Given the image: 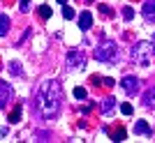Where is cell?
<instances>
[{"label": "cell", "mask_w": 155, "mask_h": 143, "mask_svg": "<svg viewBox=\"0 0 155 143\" xmlns=\"http://www.w3.org/2000/svg\"><path fill=\"white\" fill-rule=\"evenodd\" d=\"M60 102H63V90H60L58 81H44L42 88L37 90V111L44 118H56L60 111Z\"/></svg>", "instance_id": "cell-1"}, {"label": "cell", "mask_w": 155, "mask_h": 143, "mask_svg": "<svg viewBox=\"0 0 155 143\" xmlns=\"http://www.w3.org/2000/svg\"><path fill=\"white\" fill-rule=\"evenodd\" d=\"M153 56H155V49H153V44H148V42H139V44L132 46V58H134L137 65L148 67L150 62H153Z\"/></svg>", "instance_id": "cell-2"}, {"label": "cell", "mask_w": 155, "mask_h": 143, "mask_svg": "<svg viewBox=\"0 0 155 143\" xmlns=\"http://www.w3.org/2000/svg\"><path fill=\"white\" fill-rule=\"evenodd\" d=\"M116 56H118V46H116V42H111V39L102 42V44L95 49V58L100 60V62H114Z\"/></svg>", "instance_id": "cell-3"}, {"label": "cell", "mask_w": 155, "mask_h": 143, "mask_svg": "<svg viewBox=\"0 0 155 143\" xmlns=\"http://www.w3.org/2000/svg\"><path fill=\"white\" fill-rule=\"evenodd\" d=\"M67 67H72V69H84L86 67V56L81 51H70L67 53Z\"/></svg>", "instance_id": "cell-4"}, {"label": "cell", "mask_w": 155, "mask_h": 143, "mask_svg": "<svg viewBox=\"0 0 155 143\" xmlns=\"http://www.w3.org/2000/svg\"><path fill=\"white\" fill-rule=\"evenodd\" d=\"M120 85H123V90L127 92V95H137L139 88H141V81L137 76H125L123 81H120Z\"/></svg>", "instance_id": "cell-5"}, {"label": "cell", "mask_w": 155, "mask_h": 143, "mask_svg": "<svg viewBox=\"0 0 155 143\" xmlns=\"http://www.w3.org/2000/svg\"><path fill=\"white\" fill-rule=\"evenodd\" d=\"M12 97H14L12 85H9V83H5V81H0V109L9 104V99H12Z\"/></svg>", "instance_id": "cell-6"}, {"label": "cell", "mask_w": 155, "mask_h": 143, "mask_svg": "<svg viewBox=\"0 0 155 143\" xmlns=\"http://www.w3.org/2000/svg\"><path fill=\"white\" fill-rule=\"evenodd\" d=\"M141 14H143V19L148 21V23H155V0H146V2H143Z\"/></svg>", "instance_id": "cell-7"}, {"label": "cell", "mask_w": 155, "mask_h": 143, "mask_svg": "<svg viewBox=\"0 0 155 143\" xmlns=\"http://www.w3.org/2000/svg\"><path fill=\"white\" fill-rule=\"evenodd\" d=\"M91 26H93V14L86 9V12L79 14V28L81 30H91Z\"/></svg>", "instance_id": "cell-8"}, {"label": "cell", "mask_w": 155, "mask_h": 143, "mask_svg": "<svg viewBox=\"0 0 155 143\" xmlns=\"http://www.w3.org/2000/svg\"><path fill=\"white\" fill-rule=\"evenodd\" d=\"M141 102H143V106H146V109H155V88H148V90L143 92Z\"/></svg>", "instance_id": "cell-9"}, {"label": "cell", "mask_w": 155, "mask_h": 143, "mask_svg": "<svg viewBox=\"0 0 155 143\" xmlns=\"http://www.w3.org/2000/svg\"><path fill=\"white\" fill-rule=\"evenodd\" d=\"M9 26H12L9 16H7V14H0V37H5V35L9 33Z\"/></svg>", "instance_id": "cell-10"}, {"label": "cell", "mask_w": 155, "mask_h": 143, "mask_svg": "<svg viewBox=\"0 0 155 143\" xmlns=\"http://www.w3.org/2000/svg\"><path fill=\"white\" fill-rule=\"evenodd\" d=\"M134 134H150V125L146 122V120L134 122Z\"/></svg>", "instance_id": "cell-11"}, {"label": "cell", "mask_w": 155, "mask_h": 143, "mask_svg": "<svg viewBox=\"0 0 155 143\" xmlns=\"http://www.w3.org/2000/svg\"><path fill=\"white\" fill-rule=\"evenodd\" d=\"M114 106H116V99H114V97H107V99H102L100 109H102V113H109V111H114Z\"/></svg>", "instance_id": "cell-12"}, {"label": "cell", "mask_w": 155, "mask_h": 143, "mask_svg": "<svg viewBox=\"0 0 155 143\" xmlns=\"http://www.w3.org/2000/svg\"><path fill=\"white\" fill-rule=\"evenodd\" d=\"M7 69L12 72L14 76H23V69H21V65H19V62H16V60H12V62L7 65Z\"/></svg>", "instance_id": "cell-13"}, {"label": "cell", "mask_w": 155, "mask_h": 143, "mask_svg": "<svg viewBox=\"0 0 155 143\" xmlns=\"http://www.w3.org/2000/svg\"><path fill=\"white\" fill-rule=\"evenodd\" d=\"M7 120H9V122H19L21 120V106H16V109H12V113H9V118H7Z\"/></svg>", "instance_id": "cell-14"}, {"label": "cell", "mask_w": 155, "mask_h": 143, "mask_svg": "<svg viewBox=\"0 0 155 143\" xmlns=\"http://www.w3.org/2000/svg\"><path fill=\"white\" fill-rule=\"evenodd\" d=\"M111 138H114V141H125V129L118 127L116 132H111Z\"/></svg>", "instance_id": "cell-15"}, {"label": "cell", "mask_w": 155, "mask_h": 143, "mask_svg": "<svg viewBox=\"0 0 155 143\" xmlns=\"http://www.w3.org/2000/svg\"><path fill=\"white\" fill-rule=\"evenodd\" d=\"M37 14H39V19H49V16H51V7H49V5H42Z\"/></svg>", "instance_id": "cell-16"}, {"label": "cell", "mask_w": 155, "mask_h": 143, "mask_svg": "<svg viewBox=\"0 0 155 143\" xmlns=\"http://www.w3.org/2000/svg\"><path fill=\"white\" fill-rule=\"evenodd\" d=\"M132 104H130V102H123V104H120V113H123V116H132Z\"/></svg>", "instance_id": "cell-17"}, {"label": "cell", "mask_w": 155, "mask_h": 143, "mask_svg": "<svg viewBox=\"0 0 155 143\" xmlns=\"http://www.w3.org/2000/svg\"><path fill=\"white\" fill-rule=\"evenodd\" d=\"M63 16H65L67 21H70V19H74V9H72V7L67 5V2H65V7H63Z\"/></svg>", "instance_id": "cell-18"}, {"label": "cell", "mask_w": 155, "mask_h": 143, "mask_svg": "<svg viewBox=\"0 0 155 143\" xmlns=\"http://www.w3.org/2000/svg\"><path fill=\"white\" fill-rule=\"evenodd\" d=\"M123 19L125 21H132V19H134V9H132V7H123Z\"/></svg>", "instance_id": "cell-19"}, {"label": "cell", "mask_w": 155, "mask_h": 143, "mask_svg": "<svg viewBox=\"0 0 155 143\" xmlns=\"http://www.w3.org/2000/svg\"><path fill=\"white\" fill-rule=\"evenodd\" d=\"M86 95H88V92H86V88H81V85H79V88H74V97H77V99H86Z\"/></svg>", "instance_id": "cell-20"}, {"label": "cell", "mask_w": 155, "mask_h": 143, "mask_svg": "<svg viewBox=\"0 0 155 143\" xmlns=\"http://www.w3.org/2000/svg\"><path fill=\"white\" fill-rule=\"evenodd\" d=\"M100 83H102L104 88H114V85H116V81H114V78H100Z\"/></svg>", "instance_id": "cell-21"}, {"label": "cell", "mask_w": 155, "mask_h": 143, "mask_svg": "<svg viewBox=\"0 0 155 143\" xmlns=\"http://www.w3.org/2000/svg\"><path fill=\"white\" fill-rule=\"evenodd\" d=\"M21 5V12H30V0H19Z\"/></svg>", "instance_id": "cell-22"}, {"label": "cell", "mask_w": 155, "mask_h": 143, "mask_svg": "<svg viewBox=\"0 0 155 143\" xmlns=\"http://www.w3.org/2000/svg\"><path fill=\"white\" fill-rule=\"evenodd\" d=\"M97 9L102 12V16H111V7H107V5H100Z\"/></svg>", "instance_id": "cell-23"}, {"label": "cell", "mask_w": 155, "mask_h": 143, "mask_svg": "<svg viewBox=\"0 0 155 143\" xmlns=\"http://www.w3.org/2000/svg\"><path fill=\"white\" fill-rule=\"evenodd\" d=\"M58 2H60V5H65V2H67V0H58Z\"/></svg>", "instance_id": "cell-24"}]
</instances>
